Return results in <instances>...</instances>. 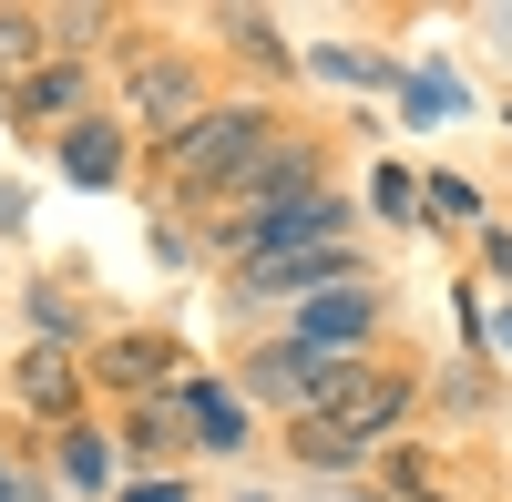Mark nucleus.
Returning <instances> with one entry per match:
<instances>
[{
  "label": "nucleus",
  "mask_w": 512,
  "mask_h": 502,
  "mask_svg": "<svg viewBox=\"0 0 512 502\" xmlns=\"http://www.w3.org/2000/svg\"><path fill=\"white\" fill-rule=\"evenodd\" d=\"M400 410H410V380H400V369H359L318 421H297V462H308V472H349L359 451L400 421Z\"/></svg>",
  "instance_id": "nucleus-1"
},
{
  "label": "nucleus",
  "mask_w": 512,
  "mask_h": 502,
  "mask_svg": "<svg viewBox=\"0 0 512 502\" xmlns=\"http://www.w3.org/2000/svg\"><path fill=\"white\" fill-rule=\"evenodd\" d=\"M267 123H277V113H256V103H205L195 134L164 144V185H195V195H205V185H236L246 164L267 154Z\"/></svg>",
  "instance_id": "nucleus-2"
},
{
  "label": "nucleus",
  "mask_w": 512,
  "mask_h": 502,
  "mask_svg": "<svg viewBox=\"0 0 512 502\" xmlns=\"http://www.w3.org/2000/svg\"><path fill=\"white\" fill-rule=\"evenodd\" d=\"M308 195H318V154H308V144H277V134H267V154H256L246 175H236V205H226L216 246L236 257V236H246V226H267V216H287V205H308Z\"/></svg>",
  "instance_id": "nucleus-3"
},
{
  "label": "nucleus",
  "mask_w": 512,
  "mask_h": 502,
  "mask_svg": "<svg viewBox=\"0 0 512 502\" xmlns=\"http://www.w3.org/2000/svg\"><path fill=\"white\" fill-rule=\"evenodd\" d=\"M349 380H359V359H328V349H297V339L246 359V390H256V400H287L297 421H318V410L349 390Z\"/></svg>",
  "instance_id": "nucleus-4"
},
{
  "label": "nucleus",
  "mask_w": 512,
  "mask_h": 502,
  "mask_svg": "<svg viewBox=\"0 0 512 502\" xmlns=\"http://www.w3.org/2000/svg\"><path fill=\"white\" fill-rule=\"evenodd\" d=\"M338 236H349V205L308 195V205H287V216L246 226V236H236V257H246V267H256V257H318V246H338Z\"/></svg>",
  "instance_id": "nucleus-5"
},
{
  "label": "nucleus",
  "mask_w": 512,
  "mask_h": 502,
  "mask_svg": "<svg viewBox=\"0 0 512 502\" xmlns=\"http://www.w3.org/2000/svg\"><path fill=\"white\" fill-rule=\"evenodd\" d=\"M379 328V298H369V277H349V287H318L308 308H297V349H328V359H349L359 339Z\"/></svg>",
  "instance_id": "nucleus-6"
},
{
  "label": "nucleus",
  "mask_w": 512,
  "mask_h": 502,
  "mask_svg": "<svg viewBox=\"0 0 512 502\" xmlns=\"http://www.w3.org/2000/svg\"><path fill=\"white\" fill-rule=\"evenodd\" d=\"M134 123H154L164 144H175V134H195V123H205L195 72H185V62H164V52H144V62H134Z\"/></svg>",
  "instance_id": "nucleus-7"
},
{
  "label": "nucleus",
  "mask_w": 512,
  "mask_h": 502,
  "mask_svg": "<svg viewBox=\"0 0 512 502\" xmlns=\"http://www.w3.org/2000/svg\"><path fill=\"white\" fill-rule=\"evenodd\" d=\"M349 246H318V257H256L246 267V298H318V287H349Z\"/></svg>",
  "instance_id": "nucleus-8"
},
{
  "label": "nucleus",
  "mask_w": 512,
  "mask_h": 502,
  "mask_svg": "<svg viewBox=\"0 0 512 502\" xmlns=\"http://www.w3.org/2000/svg\"><path fill=\"white\" fill-rule=\"evenodd\" d=\"M72 400H82V369L62 349H31L21 359V410H41V421H72Z\"/></svg>",
  "instance_id": "nucleus-9"
},
{
  "label": "nucleus",
  "mask_w": 512,
  "mask_h": 502,
  "mask_svg": "<svg viewBox=\"0 0 512 502\" xmlns=\"http://www.w3.org/2000/svg\"><path fill=\"white\" fill-rule=\"evenodd\" d=\"M62 175L72 185H113L123 175V123H82V134L62 144Z\"/></svg>",
  "instance_id": "nucleus-10"
},
{
  "label": "nucleus",
  "mask_w": 512,
  "mask_h": 502,
  "mask_svg": "<svg viewBox=\"0 0 512 502\" xmlns=\"http://www.w3.org/2000/svg\"><path fill=\"white\" fill-rule=\"evenodd\" d=\"M11 113H31V123H62V113H82V72H72V62H52V72H31L21 93H11Z\"/></svg>",
  "instance_id": "nucleus-11"
},
{
  "label": "nucleus",
  "mask_w": 512,
  "mask_h": 502,
  "mask_svg": "<svg viewBox=\"0 0 512 502\" xmlns=\"http://www.w3.org/2000/svg\"><path fill=\"white\" fill-rule=\"evenodd\" d=\"M41 41H52V31H41V11H0V93H21V82H31Z\"/></svg>",
  "instance_id": "nucleus-12"
},
{
  "label": "nucleus",
  "mask_w": 512,
  "mask_h": 502,
  "mask_svg": "<svg viewBox=\"0 0 512 502\" xmlns=\"http://www.w3.org/2000/svg\"><path fill=\"white\" fill-rule=\"evenodd\" d=\"M62 482L72 492H103L113 482V441L103 431H62Z\"/></svg>",
  "instance_id": "nucleus-13"
},
{
  "label": "nucleus",
  "mask_w": 512,
  "mask_h": 502,
  "mask_svg": "<svg viewBox=\"0 0 512 502\" xmlns=\"http://www.w3.org/2000/svg\"><path fill=\"white\" fill-rule=\"evenodd\" d=\"M103 380H113V390H154V380H164V349H154V339H113V349H103Z\"/></svg>",
  "instance_id": "nucleus-14"
},
{
  "label": "nucleus",
  "mask_w": 512,
  "mask_h": 502,
  "mask_svg": "<svg viewBox=\"0 0 512 502\" xmlns=\"http://www.w3.org/2000/svg\"><path fill=\"white\" fill-rule=\"evenodd\" d=\"M185 410H195V431L216 441V451H236V400H226L216 380H185Z\"/></svg>",
  "instance_id": "nucleus-15"
},
{
  "label": "nucleus",
  "mask_w": 512,
  "mask_h": 502,
  "mask_svg": "<svg viewBox=\"0 0 512 502\" xmlns=\"http://www.w3.org/2000/svg\"><path fill=\"white\" fill-rule=\"evenodd\" d=\"M400 103H410V123H420V113H461V82H451V72H410Z\"/></svg>",
  "instance_id": "nucleus-16"
},
{
  "label": "nucleus",
  "mask_w": 512,
  "mask_h": 502,
  "mask_svg": "<svg viewBox=\"0 0 512 502\" xmlns=\"http://www.w3.org/2000/svg\"><path fill=\"white\" fill-rule=\"evenodd\" d=\"M420 195H431V216H441V226H472V216H482V195L461 185V175H431Z\"/></svg>",
  "instance_id": "nucleus-17"
},
{
  "label": "nucleus",
  "mask_w": 512,
  "mask_h": 502,
  "mask_svg": "<svg viewBox=\"0 0 512 502\" xmlns=\"http://www.w3.org/2000/svg\"><path fill=\"white\" fill-rule=\"evenodd\" d=\"M369 195H379V205H390V216H420V185L400 175V164H379V175H369Z\"/></svg>",
  "instance_id": "nucleus-18"
},
{
  "label": "nucleus",
  "mask_w": 512,
  "mask_h": 502,
  "mask_svg": "<svg viewBox=\"0 0 512 502\" xmlns=\"http://www.w3.org/2000/svg\"><path fill=\"white\" fill-rule=\"evenodd\" d=\"M123 502H185V482H144V492H123Z\"/></svg>",
  "instance_id": "nucleus-19"
},
{
  "label": "nucleus",
  "mask_w": 512,
  "mask_h": 502,
  "mask_svg": "<svg viewBox=\"0 0 512 502\" xmlns=\"http://www.w3.org/2000/svg\"><path fill=\"white\" fill-rule=\"evenodd\" d=\"M502 349H512V308H502Z\"/></svg>",
  "instance_id": "nucleus-20"
},
{
  "label": "nucleus",
  "mask_w": 512,
  "mask_h": 502,
  "mask_svg": "<svg viewBox=\"0 0 512 502\" xmlns=\"http://www.w3.org/2000/svg\"><path fill=\"white\" fill-rule=\"evenodd\" d=\"M0 502H11V472H0Z\"/></svg>",
  "instance_id": "nucleus-21"
}]
</instances>
